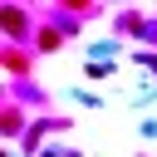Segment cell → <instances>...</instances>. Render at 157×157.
I'll list each match as a JSON object with an SVG mask.
<instances>
[{"label":"cell","instance_id":"1","mask_svg":"<svg viewBox=\"0 0 157 157\" xmlns=\"http://www.w3.org/2000/svg\"><path fill=\"white\" fill-rule=\"evenodd\" d=\"M0 25H5L10 39H34V34H29V15H25L20 5H5V10H0Z\"/></svg>","mask_w":157,"mask_h":157},{"label":"cell","instance_id":"2","mask_svg":"<svg viewBox=\"0 0 157 157\" xmlns=\"http://www.w3.org/2000/svg\"><path fill=\"white\" fill-rule=\"evenodd\" d=\"M29 44H34L39 54H54V49L64 44V29H59V25H34V39H29Z\"/></svg>","mask_w":157,"mask_h":157},{"label":"cell","instance_id":"3","mask_svg":"<svg viewBox=\"0 0 157 157\" xmlns=\"http://www.w3.org/2000/svg\"><path fill=\"white\" fill-rule=\"evenodd\" d=\"M20 128H25V113H20L15 103H5V108H0V132H20Z\"/></svg>","mask_w":157,"mask_h":157},{"label":"cell","instance_id":"4","mask_svg":"<svg viewBox=\"0 0 157 157\" xmlns=\"http://www.w3.org/2000/svg\"><path fill=\"white\" fill-rule=\"evenodd\" d=\"M0 64H5L10 74H29V59H25V49H5V54H0Z\"/></svg>","mask_w":157,"mask_h":157},{"label":"cell","instance_id":"5","mask_svg":"<svg viewBox=\"0 0 157 157\" xmlns=\"http://www.w3.org/2000/svg\"><path fill=\"white\" fill-rule=\"evenodd\" d=\"M39 157H69V152H39Z\"/></svg>","mask_w":157,"mask_h":157}]
</instances>
